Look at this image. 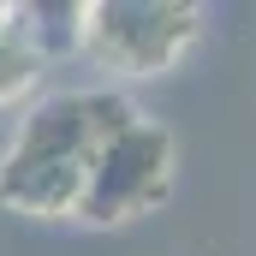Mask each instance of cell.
<instances>
[{
    "label": "cell",
    "mask_w": 256,
    "mask_h": 256,
    "mask_svg": "<svg viewBox=\"0 0 256 256\" xmlns=\"http://www.w3.org/2000/svg\"><path fill=\"white\" fill-rule=\"evenodd\" d=\"M137 120L120 90H60L24 108L12 143L0 149V202L36 220L78 214L102 149Z\"/></svg>",
    "instance_id": "1"
},
{
    "label": "cell",
    "mask_w": 256,
    "mask_h": 256,
    "mask_svg": "<svg viewBox=\"0 0 256 256\" xmlns=\"http://www.w3.org/2000/svg\"><path fill=\"white\" fill-rule=\"evenodd\" d=\"M42 78V54L30 48L24 24H18V6H0V108L24 102Z\"/></svg>",
    "instance_id": "5"
},
{
    "label": "cell",
    "mask_w": 256,
    "mask_h": 256,
    "mask_svg": "<svg viewBox=\"0 0 256 256\" xmlns=\"http://www.w3.org/2000/svg\"><path fill=\"white\" fill-rule=\"evenodd\" d=\"M173 191V131L161 120H131L96 161L84 202H78V220L90 226H120L131 214H149L161 196Z\"/></svg>",
    "instance_id": "3"
},
{
    "label": "cell",
    "mask_w": 256,
    "mask_h": 256,
    "mask_svg": "<svg viewBox=\"0 0 256 256\" xmlns=\"http://www.w3.org/2000/svg\"><path fill=\"white\" fill-rule=\"evenodd\" d=\"M18 24L30 36V48L42 54V66L60 60V54H84V6L78 0H36V6H18Z\"/></svg>",
    "instance_id": "4"
},
{
    "label": "cell",
    "mask_w": 256,
    "mask_h": 256,
    "mask_svg": "<svg viewBox=\"0 0 256 256\" xmlns=\"http://www.w3.org/2000/svg\"><path fill=\"white\" fill-rule=\"evenodd\" d=\"M202 36V6L185 0H90L84 6V54L120 78L173 72Z\"/></svg>",
    "instance_id": "2"
}]
</instances>
